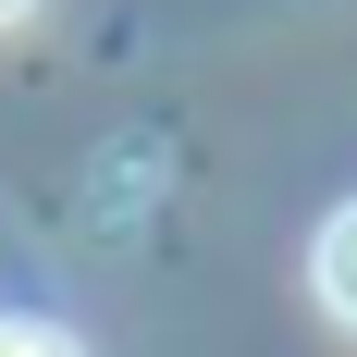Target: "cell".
Here are the masks:
<instances>
[{
  "instance_id": "3",
  "label": "cell",
  "mask_w": 357,
  "mask_h": 357,
  "mask_svg": "<svg viewBox=\"0 0 357 357\" xmlns=\"http://www.w3.org/2000/svg\"><path fill=\"white\" fill-rule=\"evenodd\" d=\"M25 13H37V0H0V25H25Z\"/></svg>"
},
{
  "instance_id": "2",
  "label": "cell",
  "mask_w": 357,
  "mask_h": 357,
  "mask_svg": "<svg viewBox=\"0 0 357 357\" xmlns=\"http://www.w3.org/2000/svg\"><path fill=\"white\" fill-rule=\"evenodd\" d=\"M0 357H86L62 321H0Z\"/></svg>"
},
{
  "instance_id": "1",
  "label": "cell",
  "mask_w": 357,
  "mask_h": 357,
  "mask_svg": "<svg viewBox=\"0 0 357 357\" xmlns=\"http://www.w3.org/2000/svg\"><path fill=\"white\" fill-rule=\"evenodd\" d=\"M308 284H321V308H333V321L357 333V197H345V210L321 222V247H308Z\"/></svg>"
}]
</instances>
